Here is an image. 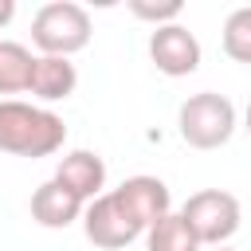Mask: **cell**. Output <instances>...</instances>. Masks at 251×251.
I'll list each match as a JSON object with an SVG mask.
<instances>
[{
    "label": "cell",
    "mask_w": 251,
    "mask_h": 251,
    "mask_svg": "<svg viewBox=\"0 0 251 251\" xmlns=\"http://www.w3.org/2000/svg\"><path fill=\"white\" fill-rule=\"evenodd\" d=\"M67 141V126L59 114L20 102V98H4L0 102V149L12 157H51L59 153Z\"/></svg>",
    "instance_id": "cell-1"
},
{
    "label": "cell",
    "mask_w": 251,
    "mask_h": 251,
    "mask_svg": "<svg viewBox=\"0 0 251 251\" xmlns=\"http://www.w3.org/2000/svg\"><path fill=\"white\" fill-rule=\"evenodd\" d=\"M90 31H94L90 16L75 0H51L31 20V43L43 55H59V59H71L75 51H82L90 43Z\"/></svg>",
    "instance_id": "cell-2"
},
{
    "label": "cell",
    "mask_w": 251,
    "mask_h": 251,
    "mask_svg": "<svg viewBox=\"0 0 251 251\" xmlns=\"http://www.w3.org/2000/svg\"><path fill=\"white\" fill-rule=\"evenodd\" d=\"M176 129L192 149H220L235 133V106H231V98H224L216 90H200L180 102Z\"/></svg>",
    "instance_id": "cell-3"
},
{
    "label": "cell",
    "mask_w": 251,
    "mask_h": 251,
    "mask_svg": "<svg viewBox=\"0 0 251 251\" xmlns=\"http://www.w3.org/2000/svg\"><path fill=\"white\" fill-rule=\"evenodd\" d=\"M180 220L188 224V231L196 235V243L204 247H224L235 231H239V200L224 188H200L184 200Z\"/></svg>",
    "instance_id": "cell-4"
},
{
    "label": "cell",
    "mask_w": 251,
    "mask_h": 251,
    "mask_svg": "<svg viewBox=\"0 0 251 251\" xmlns=\"http://www.w3.org/2000/svg\"><path fill=\"white\" fill-rule=\"evenodd\" d=\"M82 231L94 247H106V251H118V247H129L137 235H145V227L137 224V216L122 204V196L110 188L102 196H94L86 208H82Z\"/></svg>",
    "instance_id": "cell-5"
},
{
    "label": "cell",
    "mask_w": 251,
    "mask_h": 251,
    "mask_svg": "<svg viewBox=\"0 0 251 251\" xmlns=\"http://www.w3.org/2000/svg\"><path fill=\"white\" fill-rule=\"evenodd\" d=\"M149 59L157 63L161 75L169 78H184L200 67V39L184 27V24H165L153 27L149 35Z\"/></svg>",
    "instance_id": "cell-6"
},
{
    "label": "cell",
    "mask_w": 251,
    "mask_h": 251,
    "mask_svg": "<svg viewBox=\"0 0 251 251\" xmlns=\"http://www.w3.org/2000/svg\"><path fill=\"white\" fill-rule=\"evenodd\" d=\"M55 180H59L67 192H75L82 204H90V200L102 196V188H106V161H102L98 153H90V149H75V153H67V157L59 161Z\"/></svg>",
    "instance_id": "cell-7"
},
{
    "label": "cell",
    "mask_w": 251,
    "mask_h": 251,
    "mask_svg": "<svg viewBox=\"0 0 251 251\" xmlns=\"http://www.w3.org/2000/svg\"><path fill=\"white\" fill-rule=\"evenodd\" d=\"M114 192H118L122 204L137 216V224H141L145 231H149L161 216L173 212V196H169L165 180H157V176H129V180H122Z\"/></svg>",
    "instance_id": "cell-8"
},
{
    "label": "cell",
    "mask_w": 251,
    "mask_h": 251,
    "mask_svg": "<svg viewBox=\"0 0 251 251\" xmlns=\"http://www.w3.org/2000/svg\"><path fill=\"white\" fill-rule=\"evenodd\" d=\"M82 200L75 196V192H67L55 176L51 180H43L35 192H31V220L39 224V227H71L78 216H82Z\"/></svg>",
    "instance_id": "cell-9"
},
{
    "label": "cell",
    "mask_w": 251,
    "mask_h": 251,
    "mask_svg": "<svg viewBox=\"0 0 251 251\" xmlns=\"http://www.w3.org/2000/svg\"><path fill=\"white\" fill-rule=\"evenodd\" d=\"M78 86V71L71 59H59V55H35V71H31V94L39 102H63L71 98Z\"/></svg>",
    "instance_id": "cell-10"
},
{
    "label": "cell",
    "mask_w": 251,
    "mask_h": 251,
    "mask_svg": "<svg viewBox=\"0 0 251 251\" xmlns=\"http://www.w3.org/2000/svg\"><path fill=\"white\" fill-rule=\"evenodd\" d=\"M31 71H35V55L24 43H0V94H20L31 86Z\"/></svg>",
    "instance_id": "cell-11"
},
{
    "label": "cell",
    "mask_w": 251,
    "mask_h": 251,
    "mask_svg": "<svg viewBox=\"0 0 251 251\" xmlns=\"http://www.w3.org/2000/svg\"><path fill=\"white\" fill-rule=\"evenodd\" d=\"M145 251H200V243L180 220V212H169L145 231Z\"/></svg>",
    "instance_id": "cell-12"
},
{
    "label": "cell",
    "mask_w": 251,
    "mask_h": 251,
    "mask_svg": "<svg viewBox=\"0 0 251 251\" xmlns=\"http://www.w3.org/2000/svg\"><path fill=\"white\" fill-rule=\"evenodd\" d=\"M224 51L235 63H251V4L224 20Z\"/></svg>",
    "instance_id": "cell-13"
},
{
    "label": "cell",
    "mask_w": 251,
    "mask_h": 251,
    "mask_svg": "<svg viewBox=\"0 0 251 251\" xmlns=\"http://www.w3.org/2000/svg\"><path fill=\"white\" fill-rule=\"evenodd\" d=\"M129 12L137 20H149L153 27H165V24H176L184 4L180 0H129Z\"/></svg>",
    "instance_id": "cell-14"
},
{
    "label": "cell",
    "mask_w": 251,
    "mask_h": 251,
    "mask_svg": "<svg viewBox=\"0 0 251 251\" xmlns=\"http://www.w3.org/2000/svg\"><path fill=\"white\" fill-rule=\"evenodd\" d=\"M16 16V0H0V27H8Z\"/></svg>",
    "instance_id": "cell-15"
},
{
    "label": "cell",
    "mask_w": 251,
    "mask_h": 251,
    "mask_svg": "<svg viewBox=\"0 0 251 251\" xmlns=\"http://www.w3.org/2000/svg\"><path fill=\"white\" fill-rule=\"evenodd\" d=\"M243 126H247V133H251V102H247V114H243Z\"/></svg>",
    "instance_id": "cell-16"
},
{
    "label": "cell",
    "mask_w": 251,
    "mask_h": 251,
    "mask_svg": "<svg viewBox=\"0 0 251 251\" xmlns=\"http://www.w3.org/2000/svg\"><path fill=\"white\" fill-rule=\"evenodd\" d=\"M216 251H235V247H216Z\"/></svg>",
    "instance_id": "cell-17"
}]
</instances>
